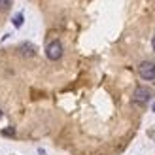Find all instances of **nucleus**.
I'll use <instances>...</instances> for the list:
<instances>
[{
	"label": "nucleus",
	"instance_id": "nucleus-6",
	"mask_svg": "<svg viewBox=\"0 0 155 155\" xmlns=\"http://www.w3.org/2000/svg\"><path fill=\"white\" fill-rule=\"evenodd\" d=\"M2 134H4V136H15V129H13V127H8V129L2 130Z\"/></svg>",
	"mask_w": 155,
	"mask_h": 155
},
{
	"label": "nucleus",
	"instance_id": "nucleus-2",
	"mask_svg": "<svg viewBox=\"0 0 155 155\" xmlns=\"http://www.w3.org/2000/svg\"><path fill=\"white\" fill-rule=\"evenodd\" d=\"M63 53H64V49H63V44H61L59 40L49 42L48 48H45V55H48L49 61H59L61 57H63Z\"/></svg>",
	"mask_w": 155,
	"mask_h": 155
},
{
	"label": "nucleus",
	"instance_id": "nucleus-4",
	"mask_svg": "<svg viewBox=\"0 0 155 155\" xmlns=\"http://www.w3.org/2000/svg\"><path fill=\"white\" fill-rule=\"evenodd\" d=\"M19 51H21L23 57H34L36 55V48H34L32 44H28V42H23L21 48H19Z\"/></svg>",
	"mask_w": 155,
	"mask_h": 155
},
{
	"label": "nucleus",
	"instance_id": "nucleus-9",
	"mask_svg": "<svg viewBox=\"0 0 155 155\" xmlns=\"http://www.w3.org/2000/svg\"><path fill=\"white\" fill-rule=\"evenodd\" d=\"M2 115H4V114H2V110H0V117H2Z\"/></svg>",
	"mask_w": 155,
	"mask_h": 155
},
{
	"label": "nucleus",
	"instance_id": "nucleus-1",
	"mask_svg": "<svg viewBox=\"0 0 155 155\" xmlns=\"http://www.w3.org/2000/svg\"><path fill=\"white\" fill-rule=\"evenodd\" d=\"M153 98V91L150 87H144V85H138L133 93V102L138 106H146Z\"/></svg>",
	"mask_w": 155,
	"mask_h": 155
},
{
	"label": "nucleus",
	"instance_id": "nucleus-5",
	"mask_svg": "<svg viewBox=\"0 0 155 155\" xmlns=\"http://www.w3.org/2000/svg\"><path fill=\"white\" fill-rule=\"evenodd\" d=\"M13 27L15 28H19L21 25H23V21H25V15H23V13H17V15H13Z\"/></svg>",
	"mask_w": 155,
	"mask_h": 155
},
{
	"label": "nucleus",
	"instance_id": "nucleus-7",
	"mask_svg": "<svg viewBox=\"0 0 155 155\" xmlns=\"http://www.w3.org/2000/svg\"><path fill=\"white\" fill-rule=\"evenodd\" d=\"M12 6V0H0V10H8Z\"/></svg>",
	"mask_w": 155,
	"mask_h": 155
},
{
	"label": "nucleus",
	"instance_id": "nucleus-3",
	"mask_svg": "<svg viewBox=\"0 0 155 155\" xmlns=\"http://www.w3.org/2000/svg\"><path fill=\"white\" fill-rule=\"evenodd\" d=\"M138 74H140L142 80L153 81L155 80V63H151V61H144V63H140V66H138Z\"/></svg>",
	"mask_w": 155,
	"mask_h": 155
},
{
	"label": "nucleus",
	"instance_id": "nucleus-8",
	"mask_svg": "<svg viewBox=\"0 0 155 155\" xmlns=\"http://www.w3.org/2000/svg\"><path fill=\"white\" fill-rule=\"evenodd\" d=\"M151 48H153V51H155V36L151 38Z\"/></svg>",
	"mask_w": 155,
	"mask_h": 155
}]
</instances>
